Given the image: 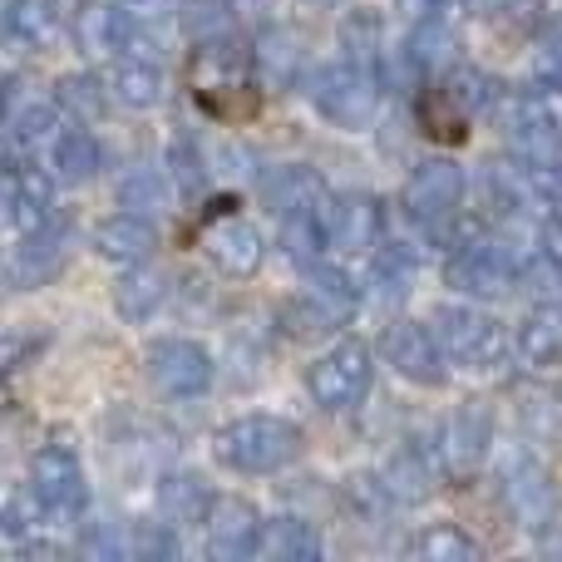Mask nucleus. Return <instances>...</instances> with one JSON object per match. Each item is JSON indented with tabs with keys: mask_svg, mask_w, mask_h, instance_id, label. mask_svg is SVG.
Here are the masks:
<instances>
[{
	"mask_svg": "<svg viewBox=\"0 0 562 562\" xmlns=\"http://www.w3.org/2000/svg\"><path fill=\"white\" fill-rule=\"evenodd\" d=\"M405 59L415 75H445L459 65V25L454 15H419L405 40Z\"/></svg>",
	"mask_w": 562,
	"mask_h": 562,
	"instance_id": "obj_18",
	"label": "nucleus"
},
{
	"mask_svg": "<svg viewBox=\"0 0 562 562\" xmlns=\"http://www.w3.org/2000/svg\"><path fill=\"white\" fill-rule=\"evenodd\" d=\"M49 164H55V178H65V183H89V178L99 173V144L85 134V124H79L55 138Z\"/></svg>",
	"mask_w": 562,
	"mask_h": 562,
	"instance_id": "obj_31",
	"label": "nucleus"
},
{
	"mask_svg": "<svg viewBox=\"0 0 562 562\" xmlns=\"http://www.w3.org/2000/svg\"><path fill=\"white\" fill-rule=\"evenodd\" d=\"M128 553L134 558H148V562H158V558H178V543L164 533V528H154V524H138L134 528V538H128Z\"/></svg>",
	"mask_w": 562,
	"mask_h": 562,
	"instance_id": "obj_39",
	"label": "nucleus"
},
{
	"mask_svg": "<svg viewBox=\"0 0 562 562\" xmlns=\"http://www.w3.org/2000/svg\"><path fill=\"white\" fill-rule=\"evenodd\" d=\"M498 479H504V498H508V508L524 518V528H548L558 518V494L533 454H514Z\"/></svg>",
	"mask_w": 562,
	"mask_h": 562,
	"instance_id": "obj_15",
	"label": "nucleus"
},
{
	"mask_svg": "<svg viewBox=\"0 0 562 562\" xmlns=\"http://www.w3.org/2000/svg\"><path fill=\"white\" fill-rule=\"evenodd\" d=\"M10 154H40V148H55L59 124H55V109L49 104H30L25 114H10Z\"/></svg>",
	"mask_w": 562,
	"mask_h": 562,
	"instance_id": "obj_34",
	"label": "nucleus"
},
{
	"mask_svg": "<svg viewBox=\"0 0 562 562\" xmlns=\"http://www.w3.org/2000/svg\"><path fill=\"white\" fill-rule=\"evenodd\" d=\"M370 375H375V360L366 340H336L306 370V390L321 409H356L370 395Z\"/></svg>",
	"mask_w": 562,
	"mask_h": 562,
	"instance_id": "obj_5",
	"label": "nucleus"
},
{
	"mask_svg": "<svg viewBox=\"0 0 562 562\" xmlns=\"http://www.w3.org/2000/svg\"><path fill=\"white\" fill-rule=\"evenodd\" d=\"M213 449L237 474H277L301 459V429L277 415H243L217 429Z\"/></svg>",
	"mask_w": 562,
	"mask_h": 562,
	"instance_id": "obj_1",
	"label": "nucleus"
},
{
	"mask_svg": "<svg viewBox=\"0 0 562 562\" xmlns=\"http://www.w3.org/2000/svg\"><path fill=\"white\" fill-rule=\"evenodd\" d=\"M405 553L415 562H479V543L454 524H429L425 533L409 538Z\"/></svg>",
	"mask_w": 562,
	"mask_h": 562,
	"instance_id": "obj_27",
	"label": "nucleus"
},
{
	"mask_svg": "<svg viewBox=\"0 0 562 562\" xmlns=\"http://www.w3.org/2000/svg\"><path fill=\"white\" fill-rule=\"evenodd\" d=\"M435 330L445 340V356L464 370H494L508 356V330L498 316L474 306H439L435 311Z\"/></svg>",
	"mask_w": 562,
	"mask_h": 562,
	"instance_id": "obj_4",
	"label": "nucleus"
},
{
	"mask_svg": "<svg viewBox=\"0 0 562 562\" xmlns=\"http://www.w3.org/2000/svg\"><path fill=\"white\" fill-rule=\"evenodd\" d=\"M311 104L340 128H366L380 109V89H375V75L370 65L360 59H340V65H321L306 85Z\"/></svg>",
	"mask_w": 562,
	"mask_h": 562,
	"instance_id": "obj_3",
	"label": "nucleus"
},
{
	"mask_svg": "<svg viewBox=\"0 0 562 562\" xmlns=\"http://www.w3.org/2000/svg\"><path fill=\"white\" fill-rule=\"evenodd\" d=\"M326 227H330V247L366 257L380 247L385 213H380V203L370 193H340V198H330V207H326Z\"/></svg>",
	"mask_w": 562,
	"mask_h": 562,
	"instance_id": "obj_16",
	"label": "nucleus"
},
{
	"mask_svg": "<svg viewBox=\"0 0 562 562\" xmlns=\"http://www.w3.org/2000/svg\"><path fill=\"white\" fill-rule=\"evenodd\" d=\"M94 247L109 257V262H119V267H138V262H148V257H154L158 233H154V223H148V217H138V213H119V217H109V223H99Z\"/></svg>",
	"mask_w": 562,
	"mask_h": 562,
	"instance_id": "obj_19",
	"label": "nucleus"
},
{
	"mask_svg": "<svg viewBox=\"0 0 562 562\" xmlns=\"http://www.w3.org/2000/svg\"><path fill=\"white\" fill-rule=\"evenodd\" d=\"M538 243H543V252L553 257V262H562V213H553L543 223V237H538Z\"/></svg>",
	"mask_w": 562,
	"mask_h": 562,
	"instance_id": "obj_41",
	"label": "nucleus"
},
{
	"mask_svg": "<svg viewBox=\"0 0 562 562\" xmlns=\"http://www.w3.org/2000/svg\"><path fill=\"white\" fill-rule=\"evenodd\" d=\"M148 380L173 400H193L213 385V356L198 340H158L148 346Z\"/></svg>",
	"mask_w": 562,
	"mask_h": 562,
	"instance_id": "obj_11",
	"label": "nucleus"
},
{
	"mask_svg": "<svg viewBox=\"0 0 562 562\" xmlns=\"http://www.w3.org/2000/svg\"><path fill=\"white\" fill-rule=\"evenodd\" d=\"M498 114H504V128L514 138L518 158H543V164L562 158V89L558 85L504 94Z\"/></svg>",
	"mask_w": 562,
	"mask_h": 562,
	"instance_id": "obj_2",
	"label": "nucleus"
},
{
	"mask_svg": "<svg viewBox=\"0 0 562 562\" xmlns=\"http://www.w3.org/2000/svg\"><path fill=\"white\" fill-rule=\"evenodd\" d=\"M45 223H55V183H49V173H40V164L10 154V164H5V227L15 237H30Z\"/></svg>",
	"mask_w": 562,
	"mask_h": 562,
	"instance_id": "obj_9",
	"label": "nucleus"
},
{
	"mask_svg": "<svg viewBox=\"0 0 562 562\" xmlns=\"http://www.w3.org/2000/svg\"><path fill=\"white\" fill-rule=\"evenodd\" d=\"M104 85L119 104L128 109H154L164 99V75L154 59H134V55H114L104 69Z\"/></svg>",
	"mask_w": 562,
	"mask_h": 562,
	"instance_id": "obj_20",
	"label": "nucleus"
},
{
	"mask_svg": "<svg viewBox=\"0 0 562 562\" xmlns=\"http://www.w3.org/2000/svg\"><path fill=\"white\" fill-rule=\"evenodd\" d=\"M40 514H49L45 504H40V494L35 488H15V494L5 498V514H0V538L5 543H25V533L30 528H40Z\"/></svg>",
	"mask_w": 562,
	"mask_h": 562,
	"instance_id": "obj_37",
	"label": "nucleus"
},
{
	"mask_svg": "<svg viewBox=\"0 0 562 562\" xmlns=\"http://www.w3.org/2000/svg\"><path fill=\"white\" fill-rule=\"evenodd\" d=\"M346 311H336L326 296H316V291L306 286V296H296L286 311H281V326H286V336L296 340H311V336H330L336 326H346Z\"/></svg>",
	"mask_w": 562,
	"mask_h": 562,
	"instance_id": "obj_30",
	"label": "nucleus"
},
{
	"mask_svg": "<svg viewBox=\"0 0 562 562\" xmlns=\"http://www.w3.org/2000/svg\"><path fill=\"white\" fill-rule=\"evenodd\" d=\"M380 350L385 360L415 385H439L445 380V340L439 330L419 326V321H395V326L380 336Z\"/></svg>",
	"mask_w": 562,
	"mask_h": 562,
	"instance_id": "obj_12",
	"label": "nucleus"
},
{
	"mask_svg": "<svg viewBox=\"0 0 562 562\" xmlns=\"http://www.w3.org/2000/svg\"><path fill=\"white\" fill-rule=\"evenodd\" d=\"M409 10H415V20L419 15H459L464 0H409Z\"/></svg>",
	"mask_w": 562,
	"mask_h": 562,
	"instance_id": "obj_42",
	"label": "nucleus"
},
{
	"mask_svg": "<svg viewBox=\"0 0 562 562\" xmlns=\"http://www.w3.org/2000/svg\"><path fill=\"white\" fill-rule=\"evenodd\" d=\"M518 277H524V267L498 243H459L454 257L445 262V281L464 296H504V291H514Z\"/></svg>",
	"mask_w": 562,
	"mask_h": 562,
	"instance_id": "obj_7",
	"label": "nucleus"
},
{
	"mask_svg": "<svg viewBox=\"0 0 562 562\" xmlns=\"http://www.w3.org/2000/svg\"><path fill=\"white\" fill-rule=\"evenodd\" d=\"M518 356L538 370L562 366V306L543 301V306L528 311L524 326H518Z\"/></svg>",
	"mask_w": 562,
	"mask_h": 562,
	"instance_id": "obj_21",
	"label": "nucleus"
},
{
	"mask_svg": "<svg viewBox=\"0 0 562 562\" xmlns=\"http://www.w3.org/2000/svg\"><path fill=\"white\" fill-rule=\"evenodd\" d=\"M524 183L538 203L562 207V158H553V164H543V158H524Z\"/></svg>",
	"mask_w": 562,
	"mask_h": 562,
	"instance_id": "obj_38",
	"label": "nucleus"
},
{
	"mask_svg": "<svg viewBox=\"0 0 562 562\" xmlns=\"http://www.w3.org/2000/svg\"><path fill=\"white\" fill-rule=\"evenodd\" d=\"M538 75L548 79V85H558L562 89V40H553V45L538 55Z\"/></svg>",
	"mask_w": 562,
	"mask_h": 562,
	"instance_id": "obj_40",
	"label": "nucleus"
},
{
	"mask_svg": "<svg viewBox=\"0 0 562 562\" xmlns=\"http://www.w3.org/2000/svg\"><path fill=\"white\" fill-rule=\"evenodd\" d=\"M109 99L114 94H109V85L99 75H65L55 85V104L65 109V114H75L79 124H94V119L109 109Z\"/></svg>",
	"mask_w": 562,
	"mask_h": 562,
	"instance_id": "obj_33",
	"label": "nucleus"
},
{
	"mask_svg": "<svg viewBox=\"0 0 562 562\" xmlns=\"http://www.w3.org/2000/svg\"><path fill=\"white\" fill-rule=\"evenodd\" d=\"M257 558L272 562H316L321 558V533L306 524V518H277V524L262 528V548Z\"/></svg>",
	"mask_w": 562,
	"mask_h": 562,
	"instance_id": "obj_25",
	"label": "nucleus"
},
{
	"mask_svg": "<svg viewBox=\"0 0 562 562\" xmlns=\"http://www.w3.org/2000/svg\"><path fill=\"white\" fill-rule=\"evenodd\" d=\"M262 518L247 498H217L213 514H207V553L217 562H243L257 558L262 548Z\"/></svg>",
	"mask_w": 562,
	"mask_h": 562,
	"instance_id": "obj_14",
	"label": "nucleus"
},
{
	"mask_svg": "<svg viewBox=\"0 0 562 562\" xmlns=\"http://www.w3.org/2000/svg\"><path fill=\"white\" fill-rule=\"evenodd\" d=\"M168 168H173V183L183 198H198L207 188V158L203 148H198L193 134H178L173 148H168Z\"/></svg>",
	"mask_w": 562,
	"mask_h": 562,
	"instance_id": "obj_35",
	"label": "nucleus"
},
{
	"mask_svg": "<svg viewBox=\"0 0 562 562\" xmlns=\"http://www.w3.org/2000/svg\"><path fill=\"white\" fill-rule=\"evenodd\" d=\"M488 445H494V415H488V405H459L454 415L439 425V449H435L439 474L454 479V484L474 479Z\"/></svg>",
	"mask_w": 562,
	"mask_h": 562,
	"instance_id": "obj_6",
	"label": "nucleus"
},
{
	"mask_svg": "<svg viewBox=\"0 0 562 562\" xmlns=\"http://www.w3.org/2000/svg\"><path fill=\"white\" fill-rule=\"evenodd\" d=\"M75 40L89 59H114L119 55V10L79 5L75 10Z\"/></svg>",
	"mask_w": 562,
	"mask_h": 562,
	"instance_id": "obj_32",
	"label": "nucleus"
},
{
	"mask_svg": "<svg viewBox=\"0 0 562 562\" xmlns=\"http://www.w3.org/2000/svg\"><path fill=\"white\" fill-rule=\"evenodd\" d=\"M164 291H168L164 272H154L148 262L128 267V272L119 277V291H114L119 316H124V321H148L158 311V301H164Z\"/></svg>",
	"mask_w": 562,
	"mask_h": 562,
	"instance_id": "obj_28",
	"label": "nucleus"
},
{
	"mask_svg": "<svg viewBox=\"0 0 562 562\" xmlns=\"http://www.w3.org/2000/svg\"><path fill=\"white\" fill-rule=\"evenodd\" d=\"M30 488L40 494V504L49 514H79L89 498V484H85V469L69 449H40L30 454Z\"/></svg>",
	"mask_w": 562,
	"mask_h": 562,
	"instance_id": "obj_13",
	"label": "nucleus"
},
{
	"mask_svg": "<svg viewBox=\"0 0 562 562\" xmlns=\"http://www.w3.org/2000/svg\"><path fill=\"white\" fill-rule=\"evenodd\" d=\"M65 247H69V227L65 217H55V223H45L40 233H30L25 243L15 247V257H10L5 277L15 291H30L40 286V281H49L59 272V262H65Z\"/></svg>",
	"mask_w": 562,
	"mask_h": 562,
	"instance_id": "obj_17",
	"label": "nucleus"
},
{
	"mask_svg": "<svg viewBox=\"0 0 562 562\" xmlns=\"http://www.w3.org/2000/svg\"><path fill=\"white\" fill-rule=\"evenodd\" d=\"M459 203H464V168L449 164V158H425V164H415V173H409V183H405V213L415 217V223H425V227L449 223V217L459 213Z\"/></svg>",
	"mask_w": 562,
	"mask_h": 562,
	"instance_id": "obj_8",
	"label": "nucleus"
},
{
	"mask_svg": "<svg viewBox=\"0 0 562 562\" xmlns=\"http://www.w3.org/2000/svg\"><path fill=\"white\" fill-rule=\"evenodd\" d=\"M119 203H124L128 213H138V217L164 213V207H168V188H164V178H158L154 168H134V173L119 183Z\"/></svg>",
	"mask_w": 562,
	"mask_h": 562,
	"instance_id": "obj_36",
	"label": "nucleus"
},
{
	"mask_svg": "<svg viewBox=\"0 0 562 562\" xmlns=\"http://www.w3.org/2000/svg\"><path fill=\"white\" fill-rule=\"evenodd\" d=\"M173 15L193 45H213V40L237 35V5L233 0H173Z\"/></svg>",
	"mask_w": 562,
	"mask_h": 562,
	"instance_id": "obj_23",
	"label": "nucleus"
},
{
	"mask_svg": "<svg viewBox=\"0 0 562 562\" xmlns=\"http://www.w3.org/2000/svg\"><path fill=\"white\" fill-rule=\"evenodd\" d=\"M267 198H272L277 217L281 213H301V207H326L330 203L326 183H321L311 168H281L272 183H267Z\"/></svg>",
	"mask_w": 562,
	"mask_h": 562,
	"instance_id": "obj_29",
	"label": "nucleus"
},
{
	"mask_svg": "<svg viewBox=\"0 0 562 562\" xmlns=\"http://www.w3.org/2000/svg\"><path fill=\"white\" fill-rule=\"evenodd\" d=\"M198 247L207 252V262L217 267L223 277H252L262 267L267 247H262V233H257L247 217L237 213H213L203 227H198Z\"/></svg>",
	"mask_w": 562,
	"mask_h": 562,
	"instance_id": "obj_10",
	"label": "nucleus"
},
{
	"mask_svg": "<svg viewBox=\"0 0 562 562\" xmlns=\"http://www.w3.org/2000/svg\"><path fill=\"white\" fill-rule=\"evenodd\" d=\"M429 479H435V469H429V459L419 454V449H395V454L385 459V469H380V494L390 498V504H425L429 498Z\"/></svg>",
	"mask_w": 562,
	"mask_h": 562,
	"instance_id": "obj_22",
	"label": "nucleus"
},
{
	"mask_svg": "<svg viewBox=\"0 0 562 562\" xmlns=\"http://www.w3.org/2000/svg\"><path fill=\"white\" fill-rule=\"evenodd\" d=\"M213 504L217 498L207 494V484L203 479H193V474H173V479L158 484V508H164L173 524H207Z\"/></svg>",
	"mask_w": 562,
	"mask_h": 562,
	"instance_id": "obj_26",
	"label": "nucleus"
},
{
	"mask_svg": "<svg viewBox=\"0 0 562 562\" xmlns=\"http://www.w3.org/2000/svg\"><path fill=\"white\" fill-rule=\"evenodd\" d=\"M5 30H10V40H20V45L49 49L59 40V5L55 0H10Z\"/></svg>",
	"mask_w": 562,
	"mask_h": 562,
	"instance_id": "obj_24",
	"label": "nucleus"
}]
</instances>
